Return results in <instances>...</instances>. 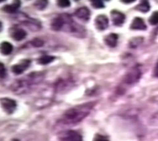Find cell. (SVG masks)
<instances>
[{"instance_id":"obj_1","label":"cell","mask_w":158,"mask_h":141,"mask_svg":"<svg viewBox=\"0 0 158 141\" xmlns=\"http://www.w3.org/2000/svg\"><path fill=\"white\" fill-rule=\"evenodd\" d=\"M95 104V102H90L72 107L63 114L59 123L67 126L76 125L89 115Z\"/></svg>"},{"instance_id":"obj_2","label":"cell","mask_w":158,"mask_h":141,"mask_svg":"<svg viewBox=\"0 0 158 141\" xmlns=\"http://www.w3.org/2000/svg\"><path fill=\"white\" fill-rule=\"evenodd\" d=\"M44 77V73L41 72L31 73L26 77L17 80L12 85V89L17 94L27 93L42 83Z\"/></svg>"},{"instance_id":"obj_3","label":"cell","mask_w":158,"mask_h":141,"mask_svg":"<svg viewBox=\"0 0 158 141\" xmlns=\"http://www.w3.org/2000/svg\"><path fill=\"white\" fill-rule=\"evenodd\" d=\"M142 77V71L138 66H135L127 73L123 78L124 84L132 85L140 80Z\"/></svg>"},{"instance_id":"obj_4","label":"cell","mask_w":158,"mask_h":141,"mask_svg":"<svg viewBox=\"0 0 158 141\" xmlns=\"http://www.w3.org/2000/svg\"><path fill=\"white\" fill-rule=\"evenodd\" d=\"M59 139L61 141H83L82 136L74 130H67L61 132L59 135Z\"/></svg>"},{"instance_id":"obj_5","label":"cell","mask_w":158,"mask_h":141,"mask_svg":"<svg viewBox=\"0 0 158 141\" xmlns=\"http://www.w3.org/2000/svg\"><path fill=\"white\" fill-rule=\"evenodd\" d=\"M0 104L6 114L11 115L17 108V103L15 100L10 98H2L0 99Z\"/></svg>"},{"instance_id":"obj_6","label":"cell","mask_w":158,"mask_h":141,"mask_svg":"<svg viewBox=\"0 0 158 141\" xmlns=\"http://www.w3.org/2000/svg\"><path fill=\"white\" fill-rule=\"evenodd\" d=\"M31 64V61L29 59H25V60H22L18 64L15 65V66H12L11 70L14 73L18 75V74H21V73H23L24 71L27 70Z\"/></svg>"},{"instance_id":"obj_7","label":"cell","mask_w":158,"mask_h":141,"mask_svg":"<svg viewBox=\"0 0 158 141\" xmlns=\"http://www.w3.org/2000/svg\"><path fill=\"white\" fill-rule=\"evenodd\" d=\"M111 21L113 22V24L116 26H120L125 22L126 17L120 11L116 10H113L111 12Z\"/></svg>"},{"instance_id":"obj_8","label":"cell","mask_w":158,"mask_h":141,"mask_svg":"<svg viewBox=\"0 0 158 141\" xmlns=\"http://www.w3.org/2000/svg\"><path fill=\"white\" fill-rule=\"evenodd\" d=\"M95 25L99 30H105L109 25V20L106 15H99L95 20Z\"/></svg>"},{"instance_id":"obj_9","label":"cell","mask_w":158,"mask_h":141,"mask_svg":"<svg viewBox=\"0 0 158 141\" xmlns=\"http://www.w3.org/2000/svg\"><path fill=\"white\" fill-rule=\"evenodd\" d=\"M10 36L12 39H14L16 41H21L24 39L27 35L26 32L24 29H20V28H13L10 29Z\"/></svg>"},{"instance_id":"obj_10","label":"cell","mask_w":158,"mask_h":141,"mask_svg":"<svg viewBox=\"0 0 158 141\" xmlns=\"http://www.w3.org/2000/svg\"><path fill=\"white\" fill-rule=\"evenodd\" d=\"M74 14H75V16L77 17L79 19L82 20L84 22H88L90 18L91 13H90L89 10L87 7H81L75 11Z\"/></svg>"},{"instance_id":"obj_11","label":"cell","mask_w":158,"mask_h":141,"mask_svg":"<svg viewBox=\"0 0 158 141\" xmlns=\"http://www.w3.org/2000/svg\"><path fill=\"white\" fill-rule=\"evenodd\" d=\"M147 26L143 21V19L140 18H135L131 23V29L135 30H146Z\"/></svg>"},{"instance_id":"obj_12","label":"cell","mask_w":158,"mask_h":141,"mask_svg":"<svg viewBox=\"0 0 158 141\" xmlns=\"http://www.w3.org/2000/svg\"><path fill=\"white\" fill-rule=\"evenodd\" d=\"M21 4H22V2L20 1H15L12 4L4 6L2 7V10L6 13H8V14H15L20 8Z\"/></svg>"},{"instance_id":"obj_13","label":"cell","mask_w":158,"mask_h":141,"mask_svg":"<svg viewBox=\"0 0 158 141\" xmlns=\"http://www.w3.org/2000/svg\"><path fill=\"white\" fill-rule=\"evenodd\" d=\"M72 85V82L69 80H59L55 85V88L57 91H61L66 90V88L70 87Z\"/></svg>"},{"instance_id":"obj_14","label":"cell","mask_w":158,"mask_h":141,"mask_svg":"<svg viewBox=\"0 0 158 141\" xmlns=\"http://www.w3.org/2000/svg\"><path fill=\"white\" fill-rule=\"evenodd\" d=\"M117 41H118V35L115 33H111L104 38L105 43L111 47H115L117 45Z\"/></svg>"},{"instance_id":"obj_15","label":"cell","mask_w":158,"mask_h":141,"mask_svg":"<svg viewBox=\"0 0 158 141\" xmlns=\"http://www.w3.org/2000/svg\"><path fill=\"white\" fill-rule=\"evenodd\" d=\"M13 45L10 43L6 41L2 42L0 44V52L3 54V55H9L10 54L11 52L13 51Z\"/></svg>"},{"instance_id":"obj_16","label":"cell","mask_w":158,"mask_h":141,"mask_svg":"<svg viewBox=\"0 0 158 141\" xmlns=\"http://www.w3.org/2000/svg\"><path fill=\"white\" fill-rule=\"evenodd\" d=\"M55 59L54 56L48 55V54H44L41 57L38 59V63L40 65H48L52 62Z\"/></svg>"},{"instance_id":"obj_17","label":"cell","mask_w":158,"mask_h":141,"mask_svg":"<svg viewBox=\"0 0 158 141\" xmlns=\"http://www.w3.org/2000/svg\"><path fill=\"white\" fill-rule=\"evenodd\" d=\"M135 9H136L137 10L141 11V12L146 13L149 10V9H150V6H149V2H147V1H142L137 6Z\"/></svg>"},{"instance_id":"obj_18","label":"cell","mask_w":158,"mask_h":141,"mask_svg":"<svg viewBox=\"0 0 158 141\" xmlns=\"http://www.w3.org/2000/svg\"><path fill=\"white\" fill-rule=\"evenodd\" d=\"M149 23L153 25H156L158 24V11H156L151 15L150 18L149 20Z\"/></svg>"},{"instance_id":"obj_19","label":"cell","mask_w":158,"mask_h":141,"mask_svg":"<svg viewBox=\"0 0 158 141\" xmlns=\"http://www.w3.org/2000/svg\"><path fill=\"white\" fill-rule=\"evenodd\" d=\"M48 1H37L35 2V6L38 10H44L48 6Z\"/></svg>"},{"instance_id":"obj_20","label":"cell","mask_w":158,"mask_h":141,"mask_svg":"<svg viewBox=\"0 0 158 141\" xmlns=\"http://www.w3.org/2000/svg\"><path fill=\"white\" fill-rule=\"evenodd\" d=\"M90 3L94 8H103L104 6V2L101 0H92L90 1Z\"/></svg>"},{"instance_id":"obj_21","label":"cell","mask_w":158,"mask_h":141,"mask_svg":"<svg viewBox=\"0 0 158 141\" xmlns=\"http://www.w3.org/2000/svg\"><path fill=\"white\" fill-rule=\"evenodd\" d=\"M58 6L62 8L68 7L70 6V2L68 0H59L58 1Z\"/></svg>"},{"instance_id":"obj_22","label":"cell","mask_w":158,"mask_h":141,"mask_svg":"<svg viewBox=\"0 0 158 141\" xmlns=\"http://www.w3.org/2000/svg\"><path fill=\"white\" fill-rule=\"evenodd\" d=\"M6 76V70L5 68V66L2 62H0V78H5Z\"/></svg>"},{"instance_id":"obj_23","label":"cell","mask_w":158,"mask_h":141,"mask_svg":"<svg viewBox=\"0 0 158 141\" xmlns=\"http://www.w3.org/2000/svg\"><path fill=\"white\" fill-rule=\"evenodd\" d=\"M94 141H109V139H108L107 136H102V135H100V134H97L96 135L95 137H94Z\"/></svg>"},{"instance_id":"obj_24","label":"cell","mask_w":158,"mask_h":141,"mask_svg":"<svg viewBox=\"0 0 158 141\" xmlns=\"http://www.w3.org/2000/svg\"><path fill=\"white\" fill-rule=\"evenodd\" d=\"M32 45L36 47H40V46H42L44 45V41L40 39H35L32 41Z\"/></svg>"},{"instance_id":"obj_25","label":"cell","mask_w":158,"mask_h":141,"mask_svg":"<svg viewBox=\"0 0 158 141\" xmlns=\"http://www.w3.org/2000/svg\"><path fill=\"white\" fill-rule=\"evenodd\" d=\"M153 74H154L155 77H158V62L156 64V66H155L154 70H153Z\"/></svg>"},{"instance_id":"obj_26","label":"cell","mask_w":158,"mask_h":141,"mask_svg":"<svg viewBox=\"0 0 158 141\" xmlns=\"http://www.w3.org/2000/svg\"><path fill=\"white\" fill-rule=\"evenodd\" d=\"M135 1H123V2H125V3H131V2H134Z\"/></svg>"},{"instance_id":"obj_27","label":"cell","mask_w":158,"mask_h":141,"mask_svg":"<svg viewBox=\"0 0 158 141\" xmlns=\"http://www.w3.org/2000/svg\"><path fill=\"white\" fill-rule=\"evenodd\" d=\"M2 30V23H1V22H0V31Z\"/></svg>"},{"instance_id":"obj_28","label":"cell","mask_w":158,"mask_h":141,"mask_svg":"<svg viewBox=\"0 0 158 141\" xmlns=\"http://www.w3.org/2000/svg\"><path fill=\"white\" fill-rule=\"evenodd\" d=\"M11 141H20V140H19V139H12Z\"/></svg>"}]
</instances>
